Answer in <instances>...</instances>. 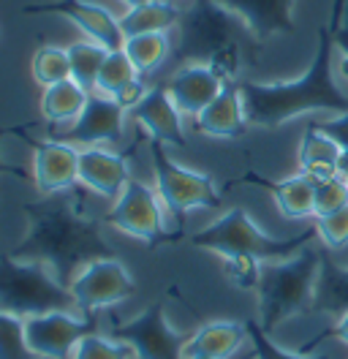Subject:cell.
<instances>
[{
  "label": "cell",
  "instance_id": "obj_1",
  "mask_svg": "<svg viewBox=\"0 0 348 359\" xmlns=\"http://www.w3.org/2000/svg\"><path fill=\"white\" fill-rule=\"evenodd\" d=\"M22 215L30 224L27 237L8 253L17 259L49 264L65 286L82 267L117 256L114 245H109V240L101 234L98 218L87 212L85 194L79 188L25 202Z\"/></svg>",
  "mask_w": 348,
  "mask_h": 359
},
{
  "label": "cell",
  "instance_id": "obj_2",
  "mask_svg": "<svg viewBox=\"0 0 348 359\" xmlns=\"http://www.w3.org/2000/svg\"><path fill=\"white\" fill-rule=\"evenodd\" d=\"M332 25L319 27V44L310 66L294 82H239L250 126L278 128L304 112H348V95L332 76Z\"/></svg>",
  "mask_w": 348,
  "mask_h": 359
},
{
  "label": "cell",
  "instance_id": "obj_3",
  "mask_svg": "<svg viewBox=\"0 0 348 359\" xmlns=\"http://www.w3.org/2000/svg\"><path fill=\"white\" fill-rule=\"evenodd\" d=\"M259 41L248 25L218 0H194L180 20V39L172 49V60L180 66H207L218 79L239 82L245 55Z\"/></svg>",
  "mask_w": 348,
  "mask_h": 359
},
{
  "label": "cell",
  "instance_id": "obj_4",
  "mask_svg": "<svg viewBox=\"0 0 348 359\" xmlns=\"http://www.w3.org/2000/svg\"><path fill=\"white\" fill-rule=\"evenodd\" d=\"M319 269H321V248H316V243L302 248L291 259L267 262L261 267L256 294H259V324L264 332L272 335L283 321L313 313Z\"/></svg>",
  "mask_w": 348,
  "mask_h": 359
},
{
  "label": "cell",
  "instance_id": "obj_5",
  "mask_svg": "<svg viewBox=\"0 0 348 359\" xmlns=\"http://www.w3.org/2000/svg\"><path fill=\"white\" fill-rule=\"evenodd\" d=\"M316 237H319L316 226L297 231L294 237H272L261 231L242 207H232L218 221L194 231L188 243L201 250H213L218 256H250L261 264H267V262H283V259L297 256Z\"/></svg>",
  "mask_w": 348,
  "mask_h": 359
},
{
  "label": "cell",
  "instance_id": "obj_6",
  "mask_svg": "<svg viewBox=\"0 0 348 359\" xmlns=\"http://www.w3.org/2000/svg\"><path fill=\"white\" fill-rule=\"evenodd\" d=\"M0 311L30 318L52 311H76V302L71 289L41 262L17 259L6 250L0 253Z\"/></svg>",
  "mask_w": 348,
  "mask_h": 359
},
{
  "label": "cell",
  "instance_id": "obj_7",
  "mask_svg": "<svg viewBox=\"0 0 348 359\" xmlns=\"http://www.w3.org/2000/svg\"><path fill=\"white\" fill-rule=\"evenodd\" d=\"M147 156H150L152 177H155V191L166 212L174 215L180 224L185 221L188 212L194 210H215L220 207L223 196L218 191L215 180L204 172H196L191 166L177 163L166 144L158 139H147Z\"/></svg>",
  "mask_w": 348,
  "mask_h": 359
},
{
  "label": "cell",
  "instance_id": "obj_8",
  "mask_svg": "<svg viewBox=\"0 0 348 359\" xmlns=\"http://www.w3.org/2000/svg\"><path fill=\"white\" fill-rule=\"evenodd\" d=\"M163 202L158 196V191L142 182V180L130 177L123 188V194L114 199V204L104 212V224L114 226L117 231L136 237L147 245H163L180 240L177 234L166 231V215H163Z\"/></svg>",
  "mask_w": 348,
  "mask_h": 359
},
{
  "label": "cell",
  "instance_id": "obj_9",
  "mask_svg": "<svg viewBox=\"0 0 348 359\" xmlns=\"http://www.w3.org/2000/svg\"><path fill=\"white\" fill-rule=\"evenodd\" d=\"M109 335L130 346L136 359H185V346L191 340L188 332H177L169 324L161 299L128 321L112 324Z\"/></svg>",
  "mask_w": 348,
  "mask_h": 359
},
{
  "label": "cell",
  "instance_id": "obj_10",
  "mask_svg": "<svg viewBox=\"0 0 348 359\" xmlns=\"http://www.w3.org/2000/svg\"><path fill=\"white\" fill-rule=\"evenodd\" d=\"M101 313L79 311H52V313L25 318L27 348L36 359H71L76 346L90 332H98Z\"/></svg>",
  "mask_w": 348,
  "mask_h": 359
},
{
  "label": "cell",
  "instance_id": "obj_11",
  "mask_svg": "<svg viewBox=\"0 0 348 359\" xmlns=\"http://www.w3.org/2000/svg\"><path fill=\"white\" fill-rule=\"evenodd\" d=\"M79 313H104L136 294V280L126 264L112 256L82 267L68 283Z\"/></svg>",
  "mask_w": 348,
  "mask_h": 359
},
{
  "label": "cell",
  "instance_id": "obj_12",
  "mask_svg": "<svg viewBox=\"0 0 348 359\" xmlns=\"http://www.w3.org/2000/svg\"><path fill=\"white\" fill-rule=\"evenodd\" d=\"M30 123L17 128V136L25 139L33 150V182L41 196L71 191L79 185V156L82 150L63 139H33L27 134Z\"/></svg>",
  "mask_w": 348,
  "mask_h": 359
},
{
  "label": "cell",
  "instance_id": "obj_13",
  "mask_svg": "<svg viewBox=\"0 0 348 359\" xmlns=\"http://www.w3.org/2000/svg\"><path fill=\"white\" fill-rule=\"evenodd\" d=\"M126 117L128 112L112 98L101 93H90L82 114L63 131L52 134V139H63L76 147H104L120 144L126 134Z\"/></svg>",
  "mask_w": 348,
  "mask_h": 359
},
{
  "label": "cell",
  "instance_id": "obj_14",
  "mask_svg": "<svg viewBox=\"0 0 348 359\" xmlns=\"http://www.w3.org/2000/svg\"><path fill=\"white\" fill-rule=\"evenodd\" d=\"M22 14H58L65 17L76 25L85 39L95 41V44L107 46L109 52L114 49H123L126 44V33L120 27V20L104 8L98 3H87V0H49V3H33V6H25Z\"/></svg>",
  "mask_w": 348,
  "mask_h": 359
},
{
  "label": "cell",
  "instance_id": "obj_15",
  "mask_svg": "<svg viewBox=\"0 0 348 359\" xmlns=\"http://www.w3.org/2000/svg\"><path fill=\"white\" fill-rule=\"evenodd\" d=\"M128 117L145 131L147 139H158L166 147H188V136L182 128V112L177 109L166 85H152L147 88L145 98L128 112Z\"/></svg>",
  "mask_w": 348,
  "mask_h": 359
},
{
  "label": "cell",
  "instance_id": "obj_16",
  "mask_svg": "<svg viewBox=\"0 0 348 359\" xmlns=\"http://www.w3.org/2000/svg\"><path fill=\"white\" fill-rule=\"evenodd\" d=\"M130 180L128 161L112 147H82L79 156V185L104 199H117Z\"/></svg>",
  "mask_w": 348,
  "mask_h": 359
},
{
  "label": "cell",
  "instance_id": "obj_17",
  "mask_svg": "<svg viewBox=\"0 0 348 359\" xmlns=\"http://www.w3.org/2000/svg\"><path fill=\"white\" fill-rule=\"evenodd\" d=\"M248 25L250 36L264 44L272 36L294 33V0H218Z\"/></svg>",
  "mask_w": 348,
  "mask_h": 359
},
{
  "label": "cell",
  "instance_id": "obj_18",
  "mask_svg": "<svg viewBox=\"0 0 348 359\" xmlns=\"http://www.w3.org/2000/svg\"><path fill=\"white\" fill-rule=\"evenodd\" d=\"M166 90L177 104V109L182 112V117H199L218 98V93L223 90V82L207 66L188 63L180 71H174L172 79L166 82Z\"/></svg>",
  "mask_w": 348,
  "mask_h": 359
},
{
  "label": "cell",
  "instance_id": "obj_19",
  "mask_svg": "<svg viewBox=\"0 0 348 359\" xmlns=\"http://www.w3.org/2000/svg\"><path fill=\"white\" fill-rule=\"evenodd\" d=\"M248 126L250 123H248V114H245V101H242L239 82H226L215 101L199 117H194L196 131L201 136H213V139H239Z\"/></svg>",
  "mask_w": 348,
  "mask_h": 359
},
{
  "label": "cell",
  "instance_id": "obj_20",
  "mask_svg": "<svg viewBox=\"0 0 348 359\" xmlns=\"http://www.w3.org/2000/svg\"><path fill=\"white\" fill-rule=\"evenodd\" d=\"M242 182H250V185L269 191L278 202L281 215L288 221H302L307 215H316V182L304 177L302 172L286 180H267L256 172H248Z\"/></svg>",
  "mask_w": 348,
  "mask_h": 359
},
{
  "label": "cell",
  "instance_id": "obj_21",
  "mask_svg": "<svg viewBox=\"0 0 348 359\" xmlns=\"http://www.w3.org/2000/svg\"><path fill=\"white\" fill-rule=\"evenodd\" d=\"M248 340V327L239 321H207L185 346V359H234Z\"/></svg>",
  "mask_w": 348,
  "mask_h": 359
},
{
  "label": "cell",
  "instance_id": "obj_22",
  "mask_svg": "<svg viewBox=\"0 0 348 359\" xmlns=\"http://www.w3.org/2000/svg\"><path fill=\"white\" fill-rule=\"evenodd\" d=\"M348 311V262H335L332 250L321 248V269L316 280V299H313V313L321 316H340Z\"/></svg>",
  "mask_w": 348,
  "mask_h": 359
},
{
  "label": "cell",
  "instance_id": "obj_23",
  "mask_svg": "<svg viewBox=\"0 0 348 359\" xmlns=\"http://www.w3.org/2000/svg\"><path fill=\"white\" fill-rule=\"evenodd\" d=\"M90 90L76 85L74 79L58 82L41 93V117L52 128H68L85 109Z\"/></svg>",
  "mask_w": 348,
  "mask_h": 359
},
{
  "label": "cell",
  "instance_id": "obj_24",
  "mask_svg": "<svg viewBox=\"0 0 348 359\" xmlns=\"http://www.w3.org/2000/svg\"><path fill=\"white\" fill-rule=\"evenodd\" d=\"M180 20H182V11L169 0H145L139 6H130L120 17V27L126 39H130L145 33H166L169 27L180 25Z\"/></svg>",
  "mask_w": 348,
  "mask_h": 359
},
{
  "label": "cell",
  "instance_id": "obj_25",
  "mask_svg": "<svg viewBox=\"0 0 348 359\" xmlns=\"http://www.w3.org/2000/svg\"><path fill=\"white\" fill-rule=\"evenodd\" d=\"M123 52L139 74H152L172 57V44L166 33H145V36H130L123 44Z\"/></svg>",
  "mask_w": 348,
  "mask_h": 359
},
{
  "label": "cell",
  "instance_id": "obj_26",
  "mask_svg": "<svg viewBox=\"0 0 348 359\" xmlns=\"http://www.w3.org/2000/svg\"><path fill=\"white\" fill-rule=\"evenodd\" d=\"M65 52H68V63H71V79L90 93H95V82H98V74H101L109 49L90 39H82V41H74Z\"/></svg>",
  "mask_w": 348,
  "mask_h": 359
},
{
  "label": "cell",
  "instance_id": "obj_27",
  "mask_svg": "<svg viewBox=\"0 0 348 359\" xmlns=\"http://www.w3.org/2000/svg\"><path fill=\"white\" fill-rule=\"evenodd\" d=\"M340 144L326 136L316 123H310L302 131L300 139V172L302 169H313V166H337V158H340Z\"/></svg>",
  "mask_w": 348,
  "mask_h": 359
},
{
  "label": "cell",
  "instance_id": "obj_28",
  "mask_svg": "<svg viewBox=\"0 0 348 359\" xmlns=\"http://www.w3.org/2000/svg\"><path fill=\"white\" fill-rule=\"evenodd\" d=\"M33 79L41 88H52L58 82L71 79V63H68V52L60 46H39L33 55Z\"/></svg>",
  "mask_w": 348,
  "mask_h": 359
},
{
  "label": "cell",
  "instance_id": "obj_29",
  "mask_svg": "<svg viewBox=\"0 0 348 359\" xmlns=\"http://www.w3.org/2000/svg\"><path fill=\"white\" fill-rule=\"evenodd\" d=\"M133 79H139V71L133 68V63H130L128 55H126L123 49H114V52H109L104 66H101L98 82H95V93L114 98V95L126 88V85H130Z\"/></svg>",
  "mask_w": 348,
  "mask_h": 359
},
{
  "label": "cell",
  "instance_id": "obj_30",
  "mask_svg": "<svg viewBox=\"0 0 348 359\" xmlns=\"http://www.w3.org/2000/svg\"><path fill=\"white\" fill-rule=\"evenodd\" d=\"M71 359H136L130 346H126L123 340H117L109 332H90V335L76 346V351L71 354Z\"/></svg>",
  "mask_w": 348,
  "mask_h": 359
},
{
  "label": "cell",
  "instance_id": "obj_31",
  "mask_svg": "<svg viewBox=\"0 0 348 359\" xmlns=\"http://www.w3.org/2000/svg\"><path fill=\"white\" fill-rule=\"evenodd\" d=\"M0 359H36L27 348L25 318L0 311Z\"/></svg>",
  "mask_w": 348,
  "mask_h": 359
},
{
  "label": "cell",
  "instance_id": "obj_32",
  "mask_svg": "<svg viewBox=\"0 0 348 359\" xmlns=\"http://www.w3.org/2000/svg\"><path fill=\"white\" fill-rule=\"evenodd\" d=\"M248 340H250V351L256 359H332L329 354H302V351H283L281 346L272 340L269 332H264L259 318H248Z\"/></svg>",
  "mask_w": 348,
  "mask_h": 359
},
{
  "label": "cell",
  "instance_id": "obj_33",
  "mask_svg": "<svg viewBox=\"0 0 348 359\" xmlns=\"http://www.w3.org/2000/svg\"><path fill=\"white\" fill-rule=\"evenodd\" d=\"M316 231H319L321 245H326L329 250L348 248V207L337 210V212H329V215H319Z\"/></svg>",
  "mask_w": 348,
  "mask_h": 359
},
{
  "label": "cell",
  "instance_id": "obj_34",
  "mask_svg": "<svg viewBox=\"0 0 348 359\" xmlns=\"http://www.w3.org/2000/svg\"><path fill=\"white\" fill-rule=\"evenodd\" d=\"M223 275L237 289H256L261 278V262L250 256H223Z\"/></svg>",
  "mask_w": 348,
  "mask_h": 359
},
{
  "label": "cell",
  "instance_id": "obj_35",
  "mask_svg": "<svg viewBox=\"0 0 348 359\" xmlns=\"http://www.w3.org/2000/svg\"><path fill=\"white\" fill-rule=\"evenodd\" d=\"M348 207V180L335 177L316 185V218Z\"/></svg>",
  "mask_w": 348,
  "mask_h": 359
},
{
  "label": "cell",
  "instance_id": "obj_36",
  "mask_svg": "<svg viewBox=\"0 0 348 359\" xmlns=\"http://www.w3.org/2000/svg\"><path fill=\"white\" fill-rule=\"evenodd\" d=\"M329 337H335V340H340V343H346V346H348V311L337 318V324H335V327H329V330H326V332H321V335L310 337V340L304 343L300 351H302V354H310L316 346H321V343H324V340H329Z\"/></svg>",
  "mask_w": 348,
  "mask_h": 359
},
{
  "label": "cell",
  "instance_id": "obj_37",
  "mask_svg": "<svg viewBox=\"0 0 348 359\" xmlns=\"http://www.w3.org/2000/svg\"><path fill=\"white\" fill-rule=\"evenodd\" d=\"M326 136H332L337 144H340V150H348V112L337 114V117H332V120H324V123H316Z\"/></svg>",
  "mask_w": 348,
  "mask_h": 359
},
{
  "label": "cell",
  "instance_id": "obj_38",
  "mask_svg": "<svg viewBox=\"0 0 348 359\" xmlns=\"http://www.w3.org/2000/svg\"><path fill=\"white\" fill-rule=\"evenodd\" d=\"M145 93H147L145 82H142V79H133L130 85H126V88L114 95V101H117V104H120L126 112H130V109H133V107H136V104L145 98Z\"/></svg>",
  "mask_w": 348,
  "mask_h": 359
},
{
  "label": "cell",
  "instance_id": "obj_39",
  "mask_svg": "<svg viewBox=\"0 0 348 359\" xmlns=\"http://www.w3.org/2000/svg\"><path fill=\"white\" fill-rule=\"evenodd\" d=\"M17 128H20V126H0V142H3V136L17 134ZM0 175H8V177H17V180H33V175H30L25 166L8 163V161H3V158H0Z\"/></svg>",
  "mask_w": 348,
  "mask_h": 359
},
{
  "label": "cell",
  "instance_id": "obj_40",
  "mask_svg": "<svg viewBox=\"0 0 348 359\" xmlns=\"http://www.w3.org/2000/svg\"><path fill=\"white\" fill-rule=\"evenodd\" d=\"M337 17H340V8H335V22H332V39H335V46L346 55V63H343V68H346L348 74V25H340L337 22Z\"/></svg>",
  "mask_w": 348,
  "mask_h": 359
},
{
  "label": "cell",
  "instance_id": "obj_41",
  "mask_svg": "<svg viewBox=\"0 0 348 359\" xmlns=\"http://www.w3.org/2000/svg\"><path fill=\"white\" fill-rule=\"evenodd\" d=\"M120 3H126V6L130 8V6H139V3H145V0H120Z\"/></svg>",
  "mask_w": 348,
  "mask_h": 359
},
{
  "label": "cell",
  "instance_id": "obj_42",
  "mask_svg": "<svg viewBox=\"0 0 348 359\" xmlns=\"http://www.w3.org/2000/svg\"><path fill=\"white\" fill-rule=\"evenodd\" d=\"M234 359H256V357H253V351H250V354H245V357H234Z\"/></svg>",
  "mask_w": 348,
  "mask_h": 359
},
{
  "label": "cell",
  "instance_id": "obj_43",
  "mask_svg": "<svg viewBox=\"0 0 348 359\" xmlns=\"http://www.w3.org/2000/svg\"><path fill=\"white\" fill-rule=\"evenodd\" d=\"M346 180H348V177H346Z\"/></svg>",
  "mask_w": 348,
  "mask_h": 359
}]
</instances>
